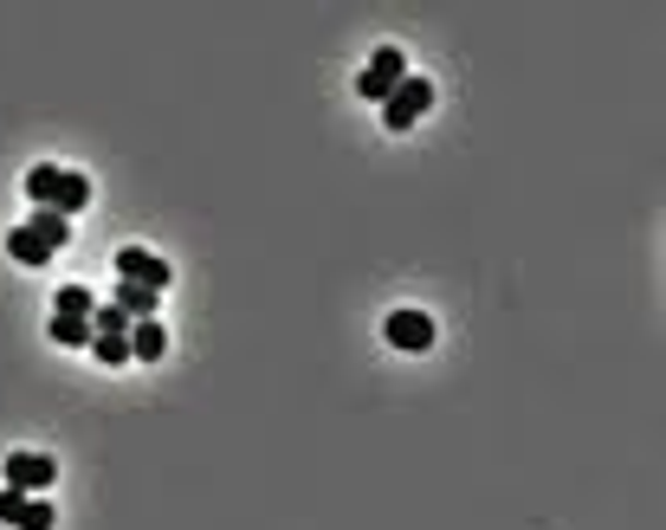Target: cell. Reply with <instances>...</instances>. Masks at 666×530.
Returning a JSON list of instances; mask_svg holds the SVG:
<instances>
[{
    "instance_id": "1",
    "label": "cell",
    "mask_w": 666,
    "mask_h": 530,
    "mask_svg": "<svg viewBox=\"0 0 666 530\" xmlns=\"http://www.w3.org/2000/svg\"><path fill=\"white\" fill-rule=\"evenodd\" d=\"M428 111H434V78H401V84L382 97V124H388V130H414Z\"/></svg>"
},
{
    "instance_id": "2",
    "label": "cell",
    "mask_w": 666,
    "mask_h": 530,
    "mask_svg": "<svg viewBox=\"0 0 666 530\" xmlns=\"http://www.w3.org/2000/svg\"><path fill=\"white\" fill-rule=\"evenodd\" d=\"M117 278H130V285H149V291H168V285H175V265L155 260L149 246H124V253H117Z\"/></svg>"
},
{
    "instance_id": "3",
    "label": "cell",
    "mask_w": 666,
    "mask_h": 530,
    "mask_svg": "<svg viewBox=\"0 0 666 530\" xmlns=\"http://www.w3.org/2000/svg\"><path fill=\"white\" fill-rule=\"evenodd\" d=\"M382 336L395 343V349H408V356H421V349H434V318L428 311H388V324H382Z\"/></svg>"
},
{
    "instance_id": "4",
    "label": "cell",
    "mask_w": 666,
    "mask_h": 530,
    "mask_svg": "<svg viewBox=\"0 0 666 530\" xmlns=\"http://www.w3.org/2000/svg\"><path fill=\"white\" fill-rule=\"evenodd\" d=\"M401 78H408V59H401V46H382V53L370 59V71L357 78V91H363L370 104H382V97H388V91H395Z\"/></svg>"
},
{
    "instance_id": "5",
    "label": "cell",
    "mask_w": 666,
    "mask_h": 530,
    "mask_svg": "<svg viewBox=\"0 0 666 530\" xmlns=\"http://www.w3.org/2000/svg\"><path fill=\"white\" fill-rule=\"evenodd\" d=\"M52 479H59L52 453H13V460H7V492H33V498H39Z\"/></svg>"
},
{
    "instance_id": "6",
    "label": "cell",
    "mask_w": 666,
    "mask_h": 530,
    "mask_svg": "<svg viewBox=\"0 0 666 530\" xmlns=\"http://www.w3.org/2000/svg\"><path fill=\"white\" fill-rule=\"evenodd\" d=\"M0 525L7 530H52V505L33 492H0Z\"/></svg>"
},
{
    "instance_id": "7",
    "label": "cell",
    "mask_w": 666,
    "mask_h": 530,
    "mask_svg": "<svg viewBox=\"0 0 666 530\" xmlns=\"http://www.w3.org/2000/svg\"><path fill=\"white\" fill-rule=\"evenodd\" d=\"M26 233H33V240H46V246L59 253V246L72 240V220H66L59 207H33V220H26Z\"/></svg>"
},
{
    "instance_id": "8",
    "label": "cell",
    "mask_w": 666,
    "mask_h": 530,
    "mask_svg": "<svg viewBox=\"0 0 666 530\" xmlns=\"http://www.w3.org/2000/svg\"><path fill=\"white\" fill-rule=\"evenodd\" d=\"M59 182H66V169H59V162L26 169V200H33V207H52V200H59Z\"/></svg>"
},
{
    "instance_id": "9",
    "label": "cell",
    "mask_w": 666,
    "mask_h": 530,
    "mask_svg": "<svg viewBox=\"0 0 666 530\" xmlns=\"http://www.w3.org/2000/svg\"><path fill=\"white\" fill-rule=\"evenodd\" d=\"M155 304H162V291H149V285H130V278H117V311L124 318H155Z\"/></svg>"
},
{
    "instance_id": "10",
    "label": "cell",
    "mask_w": 666,
    "mask_h": 530,
    "mask_svg": "<svg viewBox=\"0 0 666 530\" xmlns=\"http://www.w3.org/2000/svg\"><path fill=\"white\" fill-rule=\"evenodd\" d=\"M162 349H168V331H162L155 318L130 324V356H137V362H162Z\"/></svg>"
},
{
    "instance_id": "11",
    "label": "cell",
    "mask_w": 666,
    "mask_h": 530,
    "mask_svg": "<svg viewBox=\"0 0 666 530\" xmlns=\"http://www.w3.org/2000/svg\"><path fill=\"white\" fill-rule=\"evenodd\" d=\"M7 253H13V260L26 265V272H39V265H52V246H46V240H33L26 227H13V233H7Z\"/></svg>"
},
{
    "instance_id": "12",
    "label": "cell",
    "mask_w": 666,
    "mask_h": 530,
    "mask_svg": "<svg viewBox=\"0 0 666 530\" xmlns=\"http://www.w3.org/2000/svg\"><path fill=\"white\" fill-rule=\"evenodd\" d=\"M84 200H91V182H84L78 169H66V182H59V200H52V207L72 220V214H84Z\"/></svg>"
},
{
    "instance_id": "13",
    "label": "cell",
    "mask_w": 666,
    "mask_h": 530,
    "mask_svg": "<svg viewBox=\"0 0 666 530\" xmlns=\"http://www.w3.org/2000/svg\"><path fill=\"white\" fill-rule=\"evenodd\" d=\"M91 311H97V298H91L84 285H66L59 304H52V318H84V324H91Z\"/></svg>"
},
{
    "instance_id": "14",
    "label": "cell",
    "mask_w": 666,
    "mask_h": 530,
    "mask_svg": "<svg viewBox=\"0 0 666 530\" xmlns=\"http://www.w3.org/2000/svg\"><path fill=\"white\" fill-rule=\"evenodd\" d=\"M91 324L84 318H52V343H66V349H91Z\"/></svg>"
},
{
    "instance_id": "15",
    "label": "cell",
    "mask_w": 666,
    "mask_h": 530,
    "mask_svg": "<svg viewBox=\"0 0 666 530\" xmlns=\"http://www.w3.org/2000/svg\"><path fill=\"white\" fill-rule=\"evenodd\" d=\"M91 356H97L104 369H124V362H130V336H91Z\"/></svg>"
}]
</instances>
